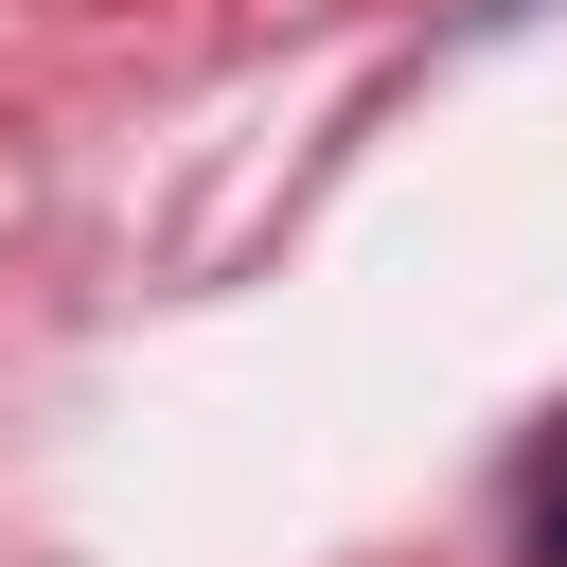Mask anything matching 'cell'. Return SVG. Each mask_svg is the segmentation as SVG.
<instances>
[{
  "label": "cell",
  "mask_w": 567,
  "mask_h": 567,
  "mask_svg": "<svg viewBox=\"0 0 567 567\" xmlns=\"http://www.w3.org/2000/svg\"><path fill=\"white\" fill-rule=\"evenodd\" d=\"M532 567H567V443L532 461Z\"/></svg>",
  "instance_id": "6da1fadb"
}]
</instances>
